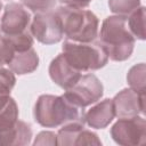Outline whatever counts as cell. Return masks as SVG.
<instances>
[{
    "mask_svg": "<svg viewBox=\"0 0 146 146\" xmlns=\"http://www.w3.org/2000/svg\"><path fill=\"white\" fill-rule=\"evenodd\" d=\"M104 94V87L100 80L91 73L82 74L78 81L65 89L63 94L70 102L84 108L96 102H98Z\"/></svg>",
    "mask_w": 146,
    "mask_h": 146,
    "instance_id": "cell-5",
    "label": "cell"
},
{
    "mask_svg": "<svg viewBox=\"0 0 146 146\" xmlns=\"http://www.w3.org/2000/svg\"><path fill=\"white\" fill-rule=\"evenodd\" d=\"M98 136L90 130L84 129L83 123L73 122L62 125L57 133V145H100Z\"/></svg>",
    "mask_w": 146,
    "mask_h": 146,
    "instance_id": "cell-10",
    "label": "cell"
},
{
    "mask_svg": "<svg viewBox=\"0 0 146 146\" xmlns=\"http://www.w3.org/2000/svg\"><path fill=\"white\" fill-rule=\"evenodd\" d=\"M16 82L15 74L11 70L0 66V95H9Z\"/></svg>",
    "mask_w": 146,
    "mask_h": 146,
    "instance_id": "cell-18",
    "label": "cell"
},
{
    "mask_svg": "<svg viewBox=\"0 0 146 146\" xmlns=\"http://www.w3.org/2000/svg\"><path fill=\"white\" fill-rule=\"evenodd\" d=\"M14 54V46L9 35L0 31V66L7 65Z\"/></svg>",
    "mask_w": 146,
    "mask_h": 146,
    "instance_id": "cell-17",
    "label": "cell"
},
{
    "mask_svg": "<svg viewBox=\"0 0 146 146\" xmlns=\"http://www.w3.org/2000/svg\"><path fill=\"white\" fill-rule=\"evenodd\" d=\"M63 56L78 71L86 73L104 67L108 56L100 42H79L65 40L63 43Z\"/></svg>",
    "mask_w": 146,
    "mask_h": 146,
    "instance_id": "cell-4",
    "label": "cell"
},
{
    "mask_svg": "<svg viewBox=\"0 0 146 146\" xmlns=\"http://www.w3.org/2000/svg\"><path fill=\"white\" fill-rule=\"evenodd\" d=\"M128 26L135 39L144 40L145 39V8L138 7L132 11L129 17H127Z\"/></svg>",
    "mask_w": 146,
    "mask_h": 146,
    "instance_id": "cell-14",
    "label": "cell"
},
{
    "mask_svg": "<svg viewBox=\"0 0 146 146\" xmlns=\"http://www.w3.org/2000/svg\"><path fill=\"white\" fill-rule=\"evenodd\" d=\"M49 75L57 86L63 89H68L78 81V79L82 75V72L74 68L65 59L63 54H59L50 63Z\"/></svg>",
    "mask_w": 146,
    "mask_h": 146,
    "instance_id": "cell-11",
    "label": "cell"
},
{
    "mask_svg": "<svg viewBox=\"0 0 146 146\" xmlns=\"http://www.w3.org/2000/svg\"><path fill=\"white\" fill-rule=\"evenodd\" d=\"M7 66L14 73L19 75L32 73L39 66V56L33 47L26 50L15 51Z\"/></svg>",
    "mask_w": 146,
    "mask_h": 146,
    "instance_id": "cell-13",
    "label": "cell"
},
{
    "mask_svg": "<svg viewBox=\"0 0 146 146\" xmlns=\"http://www.w3.org/2000/svg\"><path fill=\"white\" fill-rule=\"evenodd\" d=\"M55 13L67 40L88 42L94 41L98 35L99 21L91 10L64 5L58 7Z\"/></svg>",
    "mask_w": 146,
    "mask_h": 146,
    "instance_id": "cell-3",
    "label": "cell"
},
{
    "mask_svg": "<svg viewBox=\"0 0 146 146\" xmlns=\"http://www.w3.org/2000/svg\"><path fill=\"white\" fill-rule=\"evenodd\" d=\"M112 100L115 116L119 119L137 116L145 112V95L138 94L131 88L121 90Z\"/></svg>",
    "mask_w": 146,
    "mask_h": 146,
    "instance_id": "cell-9",
    "label": "cell"
},
{
    "mask_svg": "<svg viewBox=\"0 0 146 146\" xmlns=\"http://www.w3.org/2000/svg\"><path fill=\"white\" fill-rule=\"evenodd\" d=\"M33 144L34 145H57V133L51 131H42L36 136Z\"/></svg>",
    "mask_w": 146,
    "mask_h": 146,
    "instance_id": "cell-20",
    "label": "cell"
},
{
    "mask_svg": "<svg viewBox=\"0 0 146 146\" xmlns=\"http://www.w3.org/2000/svg\"><path fill=\"white\" fill-rule=\"evenodd\" d=\"M59 1L66 6H73L80 8H84L91 2V0H59Z\"/></svg>",
    "mask_w": 146,
    "mask_h": 146,
    "instance_id": "cell-21",
    "label": "cell"
},
{
    "mask_svg": "<svg viewBox=\"0 0 146 146\" xmlns=\"http://www.w3.org/2000/svg\"><path fill=\"white\" fill-rule=\"evenodd\" d=\"M115 112L112 99H104L84 112V122L95 129L106 128L114 119Z\"/></svg>",
    "mask_w": 146,
    "mask_h": 146,
    "instance_id": "cell-12",
    "label": "cell"
},
{
    "mask_svg": "<svg viewBox=\"0 0 146 146\" xmlns=\"http://www.w3.org/2000/svg\"><path fill=\"white\" fill-rule=\"evenodd\" d=\"M1 7H2V5H1V2H0V11H1Z\"/></svg>",
    "mask_w": 146,
    "mask_h": 146,
    "instance_id": "cell-22",
    "label": "cell"
},
{
    "mask_svg": "<svg viewBox=\"0 0 146 146\" xmlns=\"http://www.w3.org/2000/svg\"><path fill=\"white\" fill-rule=\"evenodd\" d=\"M111 11L116 15L127 16L140 7V0H108Z\"/></svg>",
    "mask_w": 146,
    "mask_h": 146,
    "instance_id": "cell-16",
    "label": "cell"
},
{
    "mask_svg": "<svg viewBox=\"0 0 146 146\" xmlns=\"http://www.w3.org/2000/svg\"><path fill=\"white\" fill-rule=\"evenodd\" d=\"M30 31L32 36L43 44L57 43L64 36L59 18L51 10L35 14L32 18Z\"/></svg>",
    "mask_w": 146,
    "mask_h": 146,
    "instance_id": "cell-7",
    "label": "cell"
},
{
    "mask_svg": "<svg viewBox=\"0 0 146 146\" xmlns=\"http://www.w3.org/2000/svg\"><path fill=\"white\" fill-rule=\"evenodd\" d=\"M115 143L123 146L144 145L146 141V122L143 116L120 117L111 129Z\"/></svg>",
    "mask_w": 146,
    "mask_h": 146,
    "instance_id": "cell-6",
    "label": "cell"
},
{
    "mask_svg": "<svg viewBox=\"0 0 146 146\" xmlns=\"http://www.w3.org/2000/svg\"><path fill=\"white\" fill-rule=\"evenodd\" d=\"M145 64L140 63L132 66L127 74V81L130 88L141 95H145Z\"/></svg>",
    "mask_w": 146,
    "mask_h": 146,
    "instance_id": "cell-15",
    "label": "cell"
},
{
    "mask_svg": "<svg viewBox=\"0 0 146 146\" xmlns=\"http://www.w3.org/2000/svg\"><path fill=\"white\" fill-rule=\"evenodd\" d=\"M35 121L46 128H56L73 122L84 124V111L64 95H41L34 105Z\"/></svg>",
    "mask_w": 146,
    "mask_h": 146,
    "instance_id": "cell-1",
    "label": "cell"
},
{
    "mask_svg": "<svg viewBox=\"0 0 146 146\" xmlns=\"http://www.w3.org/2000/svg\"><path fill=\"white\" fill-rule=\"evenodd\" d=\"M32 17L26 7L18 2H10L3 9L0 31L7 35H18L30 32Z\"/></svg>",
    "mask_w": 146,
    "mask_h": 146,
    "instance_id": "cell-8",
    "label": "cell"
},
{
    "mask_svg": "<svg viewBox=\"0 0 146 146\" xmlns=\"http://www.w3.org/2000/svg\"><path fill=\"white\" fill-rule=\"evenodd\" d=\"M135 36L128 26L127 16L115 15L105 18L99 31V42L110 59L122 62L128 59L135 47Z\"/></svg>",
    "mask_w": 146,
    "mask_h": 146,
    "instance_id": "cell-2",
    "label": "cell"
},
{
    "mask_svg": "<svg viewBox=\"0 0 146 146\" xmlns=\"http://www.w3.org/2000/svg\"><path fill=\"white\" fill-rule=\"evenodd\" d=\"M22 2L26 8L38 14L50 11L55 6L56 0H22Z\"/></svg>",
    "mask_w": 146,
    "mask_h": 146,
    "instance_id": "cell-19",
    "label": "cell"
}]
</instances>
